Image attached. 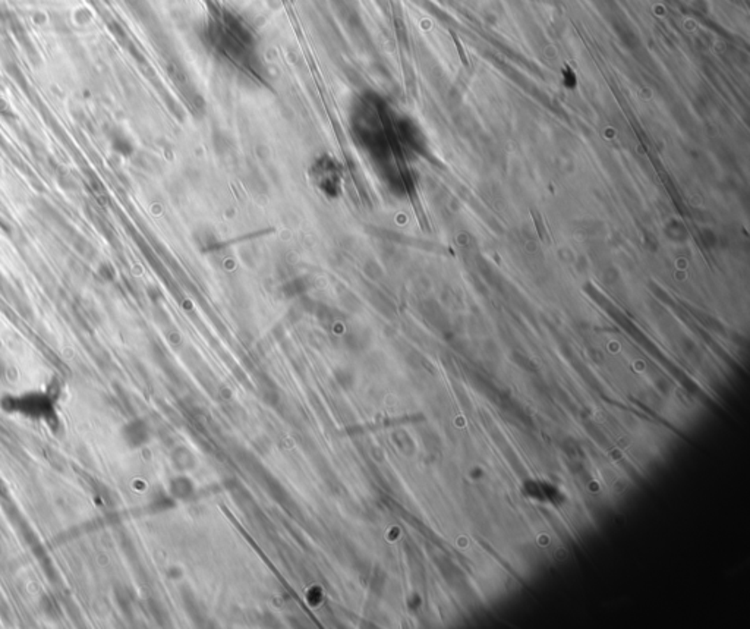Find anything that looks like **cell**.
<instances>
[{"label":"cell","mask_w":750,"mask_h":629,"mask_svg":"<svg viewBox=\"0 0 750 629\" xmlns=\"http://www.w3.org/2000/svg\"><path fill=\"white\" fill-rule=\"evenodd\" d=\"M315 182L322 193L329 197H339L340 177L333 163H322L315 170Z\"/></svg>","instance_id":"cell-1"}]
</instances>
